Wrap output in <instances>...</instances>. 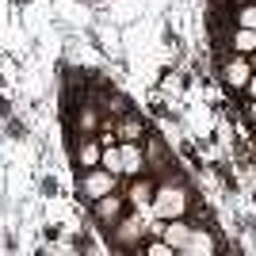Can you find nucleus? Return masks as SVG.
Segmentation results:
<instances>
[{
	"label": "nucleus",
	"instance_id": "obj_12",
	"mask_svg": "<svg viewBox=\"0 0 256 256\" xmlns=\"http://www.w3.org/2000/svg\"><path fill=\"white\" fill-rule=\"evenodd\" d=\"M118 134H122V142L142 138V122H138L134 115H122V122H118Z\"/></svg>",
	"mask_w": 256,
	"mask_h": 256
},
{
	"label": "nucleus",
	"instance_id": "obj_6",
	"mask_svg": "<svg viewBox=\"0 0 256 256\" xmlns=\"http://www.w3.org/2000/svg\"><path fill=\"white\" fill-rule=\"evenodd\" d=\"M122 146V164H126V172H142L146 168V157H142V150L134 146V142H118Z\"/></svg>",
	"mask_w": 256,
	"mask_h": 256
},
{
	"label": "nucleus",
	"instance_id": "obj_4",
	"mask_svg": "<svg viewBox=\"0 0 256 256\" xmlns=\"http://www.w3.org/2000/svg\"><path fill=\"white\" fill-rule=\"evenodd\" d=\"M188 237H192V230H188V226H184L180 218H172V222L164 226V241H168V245L176 248V252H180V248L188 245Z\"/></svg>",
	"mask_w": 256,
	"mask_h": 256
},
{
	"label": "nucleus",
	"instance_id": "obj_5",
	"mask_svg": "<svg viewBox=\"0 0 256 256\" xmlns=\"http://www.w3.org/2000/svg\"><path fill=\"white\" fill-rule=\"evenodd\" d=\"M153 195H157V192H153V184H150V180H134V188H130V199H134L142 210H150V206H153Z\"/></svg>",
	"mask_w": 256,
	"mask_h": 256
},
{
	"label": "nucleus",
	"instance_id": "obj_16",
	"mask_svg": "<svg viewBox=\"0 0 256 256\" xmlns=\"http://www.w3.org/2000/svg\"><path fill=\"white\" fill-rule=\"evenodd\" d=\"M248 115H252V118H256V100H252V107H248Z\"/></svg>",
	"mask_w": 256,
	"mask_h": 256
},
{
	"label": "nucleus",
	"instance_id": "obj_2",
	"mask_svg": "<svg viewBox=\"0 0 256 256\" xmlns=\"http://www.w3.org/2000/svg\"><path fill=\"white\" fill-rule=\"evenodd\" d=\"M80 192L88 195V199H104V195L115 192V172H107V168H92L80 176Z\"/></svg>",
	"mask_w": 256,
	"mask_h": 256
},
{
	"label": "nucleus",
	"instance_id": "obj_7",
	"mask_svg": "<svg viewBox=\"0 0 256 256\" xmlns=\"http://www.w3.org/2000/svg\"><path fill=\"white\" fill-rule=\"evenodd\" d=\"M100 164H104L107 172H115V176H118V172H126V164H122V146H107Z\"/></svg>",
	"mask_w": 256,
	"mask_h": 256
},
{
	"label": "nucleus",
	"instance_id": "obj_9",
	"mask_svg": "<svg viewBox=\"0 0 256 256\" xmlns=\"http://www.w3.org/2000/svg\"><path fill=\"white\" fill-rule=\"evenodd\" d=\"M234 50L256 54V31H248V27H237V31H234Z\"/></svg>",
	"mask_w": 256,
	"mask_h": 256
},
{
	"label": "nucleus",
	"instance_id": "obj_10",
	"mask_svg": "<svg viewBox=\"0 0 256 256\" xmlns=\"http://www.w3.org/2000/svg\"><path fill=\"white\" fill-rule=\"evenodd\" d=\"M96 214L104 218V222H115V218H118V199H115V192L104 195V199H96Z\"/></svg>",
	"mask_w": 256,
	"mask_h": 256
},
{
	"label": "nucleus",
	"instance_id": "obj_3",
	"mask_svg": "<svg viewBox=\"0 0 256 256\" xmlns=\"http://www.w3.org/2000/svg\"><path fill=\"white\" fill-rule=\"evenodd\" d=\"M226 76V84L230 88H245L248 84V76H252V65H248V58H230V65L222 69Z\"/></svg>",
	"mask_w": 256,
	"mask_h": 256
},
{
	"label": "nucleus",
	"instance_id": "obj_15",
	"mask_svg": "<svg viewBox=\"0 0 256 256\" xmlns=\"http://www.w3.org/2000/svg\"><path fill=\"white\" fill-rule=\"evenodd\" d=\"M245 92H248V96H252V100H256V73H252V76H248V84H245Z\"/></svg>",
	"mask_w": 256,
	"mask_h": 256
},
{
	"label": "nucleus",
	"instance_id": "obj_11",
	"mask_svg": "<svg viewBox=\"0 0 256 256\" xmlns=\"http://www.w3.org/2000/svg\"><path fill=\"white\" fill-rule=\"evenodd\" d=\"M180 252H214V245H210V237H206V234H192V237H188V245H184L180 248Z\"/></svg>",
	"mask_w": 256,
	"mask_h": 256
},
{
	"label": "nucleus",
	"instance_id": "obj_14",
	"mask_svg": "<svg viewBox=\"0 0 256 256\" xmlns=\"http://www.w3.org/2000/svg\"><path fill=\"white\" fill-rule=\"evenodd\" d=\"M146 252H150V256H172L176 248H172L168 241H157V245H146Z\"/></svg>",
	"mask_w": 256,
	"mask_h": 256
},
{
	"label": "nucleus",
	"instance_id": "obj_8",
	"mask_svg": "<svg viewBox=\"0 0 256 256\" xmlns=\"http://www.w3.org/2000/svg\"><path fill=\"white\" fill-rule=\"evenodd\" d=\"M76 160H80L84 168H96L100 160H104V150H100L96 142H84V146H80V153H76Z\"/></svg>",
	"mask_w": 256,
	"mask_h": 256
},
{
	"label": "nucleus",
	"instance_id": "obj_13",
	"mask_svg": "<svg viewBox=\"0 0 256 256\" xmlns=\"http://www.w3.org/2000/svg\"><path fill=\"white\" fill-rule=\"evenodd\" d=\"M237 27H248V31H256V4H245V8L237 12Z\"/></svg>",
	"mask_w": 256,
	"mask_h": 256
},
{
	"label": "nucleus",
	"instance_id": "obj_1",
	"mask_svg": "<svg viewBox=\"0 0 256 256\" xmlns=\"http://www.w3.org/2000/svg\"><path fill=\"white\" fill-rule=\"evenodd\" d=\"M150 210H153V218H164V222L184 218L188 214V192H184V184H160Z\"/></svg>",
	"mask_w": 256,
	"mask_h": 256
}]
</instances>
